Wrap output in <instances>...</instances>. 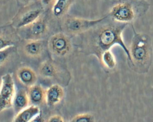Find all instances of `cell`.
Returning a JSON list of instances; mask_svg holds the SVG:
<instances>
[{
	"instance_id": "cell-1",
	"label": "cell",
	"mask_w": 153,
	"mask_h": 122,
	"mask_svg": "<svg viewBox=\"0 0 153 122\" xmlns=\"http://www.w3.org/2000/svg\"><path fill=\"white\" fill-rule=\"evenodd\" d=\"M133 29L134 34L129 50V60L135 71L146 72L150 66L152 59L151 39L146 34L137 33Z\"/></svg>"
},
{
	"instance_id": "cell-2",
	"label": "cell",
	"mask_w": 153,
	"mask_h": 122,
	"mask_svg": "<svg viewBox=\"0 0 153 122\" xmlns=\"http://www.w3.org/2000/svg\"><path fill=\"white\" fill-rule=\"evenodd\" d=\"M128 23H120L119 24L107 25L100 30L94 40V50L102 53L110 50L113 46L121 47L130 59L129 50L125 45L122 38V33Z\"/></svg>"
},
{
	"instance_id": "cell-3",
	"label": "cell",
	"mask_w": 153,
	"mask_h": 122,
	"mask_svg": "<svg viewBox=\"0 0 153 122\" xmlns=\"http://www.w3.org/2000/svg\"><path fill=\"white\" fill-rule=\"evenodd\" d=\"M56 24L47 10L33 21L17 30L21 39L47 40L55 31Z\"/></svg>"
},
{
	"instance_id": "cell-4",
	"label": "cell",
	"mask_w": 153,
	"mask_h": 122,
	"mask_svg": "<svg viewBox=\"0 0 153 122\" xmlns=\"http://www.w3.org/2000/svg\"><path fill=\"white\" fill-rule=\"evenodd\" d=\"M108 15L94 20H89L66 15L59 24L60 30L69 35L82 33L90 29L108 18Z\"/></svg>"
},
{
	"instance_id": "cell-5",
	"label": "cell",
	"mask_w": 153,
	"mask_h": 122,
	"mask_svg": "<svg viewBox=\"0 0 153 122\" xmlns=\"http://www.w3.org/2000/svg\"><path fill=\"white\" fill-rule=\"evenodd\" d=\"M48 54L53 57H62L68 54L72 49L70 38L66 33L55 31L47 40Z\"/></svg>"
},
{
	"instance_id": "cell-6",
	"label": "cell",
	"mask_w": 153,
	"mask_h": 122,
	"mask_svg": "<svg viewBox=\"0 0 153 122\" xmlns=\"http://www.w3.org/2000/svg\"><path fill=\"white\" fill-rule=\"evenodd\" d=\"M45 10L39 1L21 7L10 24L16 29H19L33 21Z\"/></svg>"
},
{
	"instance_id": "cell-7",
	"label": "cell",
	"mask_w": 153,
	"mask_h": 122,
	"mask_svg": "<svg viewBox=\"0 0 153 122\" xmlns=\"http://www.w3.org/2000/svg\"><path fill=\"white\" fill-rule=\"evenodd\" d=\"M47 40L21 39L16 46L19 54L30 59L40 58L48 53Z\"/></svg>"
},
{
	"instance_id": "cell-8",
	"label": "cell",
	"mask_w": 153,
	"mask_h": 122,
	"mask_svg": "<svg viewBox=\"0 0 153 122\" xmlns=\"http://www.w3.org/2000/svg\"><path fill=\"white\" fill-rule=\"evenodd\" d=\"M0 94V112L10 108L13 106L15 95V88L12 75L7 73L1 78Z\"/></svg>"
},
{
	"instance_id": "cell-9",
	"label": "cell",
	"mask_w": 153,
	"mask_h": 122,
	"mask_svg": "<svg viewBox=\"0 0 153 122\" xmlns=\"http://www.w3.org/2000/svg\"><path fill=\"white\" fill-rule=\"evenodd\" d=\"M139 10L140 9L129 3L121 2L113 6L109 15L118 22L128 23L138 15Z\"/></svg>"
},
{
	"instance_id": "cell-10",
	"label": "cell",
	"mask_w": 153,
	"mask_h": 122,
	"mask_svg": "<svg viewBox=\"0 0 153 122\" xmlns=\"http://www.w3.org/2000/svg\"><path fill=\"white\" fill-rule=\"evenodd\" d=\"M17 29L10 24L0 27V49L11 46H17L21 40Z\"/></svg>"
},
{
	"instance_id": "cell-11",
	"label": "cell",
	"mask_w": 153,
	"mask_h": 122,
	"mask_svg": "<svg viewBox=\"0 0 153 122\" xmlns=\"http://www.w3.org/2000/svg\"><path fill=\"white\" fill-rule=\"evenodd\" d=\"M15 75L20 84L28 88L35 84L38 79L37 75L35 71L27 66L19 68L16 72Z\"/></svg>"
},
{
	"instance_id": "cell-12",
	"label": "cell",
	"mask_w": 153,
	"mask_h": 122,
	"mask_svg": "<svg viewBox=\"0 0 153 122\" xmlns=\"http://www.w3.org/2000/svg\"><path fill=\"white\" fill-rule=\"evenodd\" d=\"M75 0H57L50 10L48 13L52 19L56 23L60 21L66 15L71 6Z\"/></svg>"
},
{
	"instance_id": "cell-13",
	"label": "cell",
	"mask_w": 153,
	"mask_h": 122,
	"mask_svg": "<svg viewBox=\"0 0 153 122\" xmlns=\"http://www.w3.org/2000/svg\"><path fill=\"white\" fill-rule=\"evenodd\" d=\"M64 94L61 86L58 84L52 85L46 90L45 102L50 106H56L62 101Z\"/></svg>"
},
{
	"instance_id": "cell-14",
	"label": "cell",
	"mask_w": 153,
	"mask_h": 122,
	"mask_svg": "<svg viewBox=\"0 0 153 122\" xmlns=\"http://www.w3.org/2000/svg\"><path fill=\"white\" fill-rule=\"evenodd\" d=\"M30 102L27 90L24 88H20L15 94L13 106L18 113L27 108Z\"/></svg>"
},
{
	"instance_id": "cell-15",
	"label": "cell",
	"mask_w": 153,
	"mask_h": 122,
	"mask_svg": "<svg viewBox=\"0 0 153 122\" xmlns=\"http://www.w3.org/2000/svg\"><path fill=\"white\" fill-rule=\"evenodd\" d=\"M56 64L52 60H45L39 65L38 72L39 75L45 79H51L56 76L57 73Z\"/></svg>"
},
{
	"instance_id": "cell-16",
	"label": "cell",
	"mask_w": 153,
	"mask_h": 122,
	"mask_svg": "<svg viewBox=\"0 0 153 122\" xmlns=\"http://www.w3.org/2000/svg\"><path fill=\"white\" fill-rule=\"evenodd\" d=\"M41 113L40 108L37 105H32L17 114L13 121L30 122L34 117Z\"/></svg>"
},
{
	"instance_id": "cell-17",
	"label": "cell",
	"mask_w": 153,
	"mask_h": 122,
	"mask_svg": "<svg viewBox=\"0 0 153 122\" xmlns=\"http://www.w3.org/2000/svg\"><path fill=\"white\" fill-rule=\"evenodd\" d=\"M45 91L39 85L34 84L28 88V93L30 101L35 105L41 104L45 101Z\"/></svg>"
},
{
	"instance_id": "cell-18",
	"label": "cell",
	"mask_w": 153,
	"mask_h": 122,
	"mask_svg": "<svg viewBox=\"0 0 153 122\" xmlns=\"http://www.w3.org/2000/svg\"><path fill=\"white\" fill-rule=\"evenodd\" d=\"M19 55L16 46L7 47L0 50V66H5L13 58Z\"/></svg>"
},
{
	"instance_id": "cell-19",
	"label": "cell",
	"mask_w": 153,
	"mask_h": 122,
	"mask_svg": "<svg viewBox=\"0 0 153 122\" xmlns=\"http://www.w3.org/2000/svg\"><path fill=\"white\" fill-rule=\"evenodd\" d=\"M102 58L104 63L109 67H113L115 65V59L110 49L105 50L102 53Z\"/></svg>"
},
{
	"instance_id": "cell-20",
	"label": "cell",
	"mask_w": 153,
	"mask_h": 122,
	"mask_svg": "<svg viewBox=\"0 0 153 122\" xmlns=\"http://www.w3.org/2000/svg\"><path fill=\"white\" fill-rule=\"evenodd\" d=\"M57 0H39L41 4L46 10L51 9L55 4Z\"/></svg>"
},
{
	"instance_id": "cell-21",
	"label": "cell",
	"mask_w": 153,
	"mask_h": 122,
	"mask_svg": "<svg viewBox=\"0 0 153 122\" xmlns=\"http://www.w3.org/2000/svg\"><path fill=\"white\" fill-rule=\"evenodd\" d=\"M39 1V0H16L18 4L21 7L33 4Z\"/></svg>"
},
{
	"instance_id": "cell-22",
	"label": "cell",
	"mask_w": 153,
	"mask_h": 122,
	"mask_svg": "<svg viewBox=\"0 0 153 122\" xmlns=\"http://www.w3.org/2000/svg\"><path fill=\"white\" fill-rule=\"evenodd\" d=\"M48 122H64L63 118L58 115H55L50 117L47 121Z\"/></svg>"
},
{
	"instance_id": "cell-23",
	"label": "cell",
	"mask_w": 153,
	"mask_h": 122,
	"mask_svg": "<svg viewBox=\"0 0 153 122\" xmlns=\"http://www.w3.org/2000/svg\"><path fill=\"white\" fill-rule=\"evenodd\" d=\"M41 113L36 115L35 117L30 122H43L45 121L42 118L41 115Z\"/></svg>"
}]
</instances>
